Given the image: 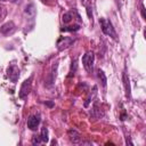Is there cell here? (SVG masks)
<instances>
[{"label": "cell", "instance_id": "cell-12", "mask_svg": "<svg viewBox=\"0 0 146 146\" xmlns=\"http://www.w3.org/2000/svg\"><path fill=\"white\" fill-rule=\"evenodd\" d=\"M97 76H98V79L100 80V82H102L103 87H106V83H107V79H106V75H105V73H104V71H103V70H100V68L98 70Z\"/></svg>", "mask_w": 146, "mask_h": 146}, {"label": "cell", "instance_id": "cell-4", "mask_svg": "<svg viewBox=\"0 0 146 146\" xmlns=\"http://www.w3.org/2000/svg\"><path fill=\"white\" fill-rule=\"evenodd\" d=\"M7 76L8 79L13 82V83H16L18 78H19V68L16 64H11L8 66L7 68Z\"/></svg>", "mask_w": 146, "mask_h": 146}, {"label": "cell", "instance_id": "cell-19", "mask_svg": "<svg viewBox=\"0 0 146 146\" xmlns=\"http://www.w3.org/2000/svg\"><path fill=\"white\" fill-rule=\"evenodd\" d=\"M81 1H83V0H81Z\"/></svg>", "mask_w": 146, "mask_h": 146}, {"label": "cell", "instance_id": "cell-1", "mask_svg": "<svg viewBox=\"0 0 146 146\" xmlns=\"http://www.w3.org/2000/svg\"><path fill=\"white\" fill-rule=\"evenodd\" d=\"M99 23H100V27H102V31H103L104 34H106V35H108L113 39H116V32H115V30H114L110 19L103 17V18L99 19Z\"/></svg>", "mask_w": 146, "mask_h": 146}, {"label": "cell", "instance_id": "cell-18", "mask_svg": "<svg viewBox=\"0 0 146 146\" xmlns=\"http://www.w3.org/2000/svg\"><path fill=\"white\" fill-rule=\"evenodd\" d=\"M141 16L145 19V8H144V6H141Z\"/></svg>", "mask_w": 146, "mask_h": 146}, {"label": "cell", "instance_id": "cell-15", "mask_svg": "<svg viewBox=\"0 0 146 146\" xmlns=\"http://www.w3.org/2000/svg\"><path fill=\"white\" fill-rule=\"evenodd\" d=\"M75 71H76V60L74 59V60L72 62V65H71V70H70V74H68V78L73 76V75H74V73H75Z\"/></svg>", "mask_w": 146, "mask_h": 146}, {"label": "cell", "instance_id": "cell-5", "mask_svg": "<svg viewBox=\"0 0 146 146\" xmlns=\"http://www.w3.org/2000/svg\"><path fill=\"white\" fill-rule=\"evenodd\" d=\"M74 42V39L71 36H62L58 41H57V49L59 51L67 49L70 46H72V43Z\"/></svg>", "mask_w": 146, "mask_h": 146}, {"label": "cell", "instance_id": "cell-6", "mask_svg": "<svg viewBox=\"0 0 146 146\" xmlns=\"http://www.w3.org/2000/svg\"><path fill=\"white\" fill-rule=\"evenodd\" d=\"M40 121H41V116H40L39 113L38 114H34V115H31L27 119V127L31 130H36V128L40 124Z\"/></svg>", "mask_w": 146, "mask_h": 146}, {"label": "cell", "instance_id": "cell-11", "mask_svg": "<svg viewBox=\"0 0 146 146\" xmlns=\"http://www.w3.org/2000/svg\"><path fill=\"white\" fill-rule=\"evenodd\" d=\"M74 13H75V11H67V13H65V14L63 15V18H62L63 23H64V24H68V23L73 19Z\"/></svg>", "mask_w": 146, "mask_h": 146}, {"label": "cell", "instance_id": "cell-7", "mask_svg": "<svg viewBox=\"0 0 146 146\" xmlns=\"http://www.w3.org/2000/svg\"><path fill=\"white\" fill-rule=\"evenodd\" d=\"M67 136H68V139L71 143H73V144H80L81 143V135L76 130L70 129L67 131Z\"/></svg>", "mask_w": 146, "mask_h": 146}, {"label": "cell", "instance_id": "cell-13", "mask_svg": "<svg viewBox=\"0 0 146 146\" xmlns=\"http://www.w3.org/2000/svg\"><path fill=\"white\" fill-rule=\"evenodd\" d=\"M40 138H41L42 143H48V141H49V137H48V129H47L46 127H43V128L41 129Z\"/></svg>", "mask_w": 146, "mask_h": 146}, {"label": "cell", "instance_id": "cell-16", "mask_svg": "<svg viewBox=\"0 0 146 146\" xmlns=\"http://www.w3.org/2000/svg\"><path fill=\"white\" fill-rule=\"evenodd\" d=\"M6 15H7V9L0 5V22L6 17Z\"/></svg>", "mask_w": 146, "mask_h": 146}, {"label": "cell", "instance_id": "cell-8", "mask_svg": "<svg viewBox=\"0 0 146 146\" xmlns=\"http://www.w3.org/2000/svg\"><path fill=\"white\" fill-rule=\"evenodd\" d=\"M14 30H15V24H14L13 21H9V22L5 23V24L0 27V32H1L2 34H6V35L9 34V33H11Z\"/></svg>", "mask_w": 146, "mask_h": 146}, {"label": "cell", "instance_id": "cell-10", "mask_svg": "<svg viewBox=\"0 0 146 146\" xmlns=\"http://www.w3.org/2000/svg\"><path fill=\"white\" fill-rule=\"evenodd\" d=\"M96 95H97V87L94 86V88H92V92H90V94L88 95V97H87V99H86V102H84V107H88L89 103L96 97Z\"/></svg>", "mask_w": 146, "mask_h": 146}, {"label": "cell", "instance_id": "cell-2", "mask_svg": "<svg viewBox=\"0 0 146 146\" xmlns=\"http://www.w3.org/2000/svg\"><path fill=\"white\" fill-rule=\"evenodd\" d=\"M94 62H95V55L92 51H87L82 56V64L88 73H91L94 71Z\"/></svg>", "mask_w": 146, "mask_h": 146}, {"label": "cell", "instance_id": "cell-14", "mask_svg": "<svg viewBox=\"0 0 146 146\" xmlns=\"http://www.w3.org/2000/svg\"><path fill=\"white\" fill-rule=\"evenodd\" d=\"M80 29V25L76 24V25H73V26H65L62 29V31H68V32H73V31H78Z\"/></svg>", "mask_w": 146, "mask_h": 146}, {"label": "cell", "instance_id": "cell-17", "mask_svg": "<svg viewBox=\"0 0 146 146\" xmlns=\"http://www.w3.org/2000/svg\"><path fill=\"white\" fill-rule=\"evenodd\" d=\"M41 143H42V140H41L40 136H33L32 137V144L33 145H40Z\"/></svg>", "mask_w": 146, "mask_h": 146}, {"label": "cell", "instance_id": "cell-3", "mask_svg": "<svg viewBox=\"0 0 146 146\" xmlns=\"http://www.w3.org/2000/svg\"><path fill=\"white\" fill-rule=\"evenodd\" d=\"M32 79H33V76L31 75L30 78H27L23 83H22V86H21V89H19V92H18V97L19 98H25L29 94H30V91H31V89H32Z\"/></svg>", "mask_w": 146, "mask_h": 146}, {"label": "cell", "instance_id": "cell-9", "mask_svg": "<svg viewBox=\"0 0 146 146\" xmlns=\"http://www.w3.org/2000/svg\"><path fill=\"white\" fill-rule=\"evenodd\" d=\"M123 83H124V89H125V95L128 98H130V83H129V76L127 73H123Z\"/></svg>", "mask_w": 146, "mask_h": 146}]
</instances>
